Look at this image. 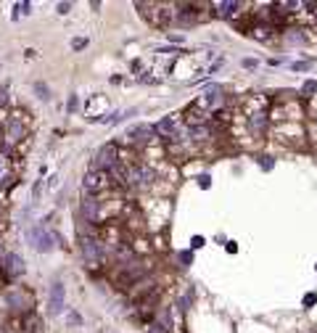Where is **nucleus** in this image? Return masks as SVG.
<instances>
[{
    "label": "nucleus",
    "instance_id": "nucleus-9",
    "mask_svg": "<svg viewBox=\"0 0 317 333\" xmlns=\"http://www.w3.org/2000/svg\"><path fill=\"white\" fill-rule=\"evenodd\" d=\"M82 214H85V220H88V222H98V220H100V206H98V201H95V198H85V201H82Z\"/></svg>",
    "mask_w": 317,
    "mask_h": 333
},
{
    "label": "nucleus",
    "instance_id": "nucleus-15",
    "mask_svg": "<svg viewBox=\"0 0 317 333\" xmlns=\"http://www.w3.org/2000/svg\"><path fill=\"white\" fill-rule=\"evenodd\" d=\"M85 45H88V40H85V37H77V40H72V48H74V50H82Z\"/></svg>",
    "mask_w": 317,
    "mask_h": 333
},
{
    "label": "nucleus",
    "instance_id": "nucleus-14",
    "mask_svg": "<svg viewBox=\"0 0 317 333\" xmlns=\"http://www.w3.org/2000/svg\"><path fill=\"white\" fill-rule=\"evenodd\" d=\"M35 90L40 93V98H43V100H48V98H50V93H48V88H45L43 82H37V85H35Z\"/></svg>",
    "mask_w": 317,
    "mask_h": 333
},
{
    "label": "nucleus",
    "instance_id": "nucleus-1",
    "mask_svg": "<svg viewBox=\"0 0 317 333\" xmlns=\"http://www.w3.org/2000/svg\"><path fill=\"white\" fill-rule=\"evenodd\" d=\"M119 164V148L117 143H106L103 148L95 153V159H92V169H98V172H109Z\"/></svg>",
    "mask_w": 317,
    "mask_h": 333
},
{
    "label": "nucleus",
    "instance_id": "nucleus-2",
    "mask_svg": "<svg viewBox=\"0 0 317 333\" xmlns=\"http://www.w3.org/2000/svg\"><path fill=\"white\" fill-rule=\"evenodd\" d=\"M222 100H225V95H222V88L220 85H212V88H206L201 95L196 98V108H201V111H206V114H212L214 108H220L222 106Z\"/></svg>",
    "mask_w": 317,
    "mask_h": 333
},
{
    "label": "nucleus",
    "instance_id": "nucleus-12",
    "mask_svg": "<svg viewBox=\"0 0 317 333\" xmlns=\"http://www.w3.org/2000/svg\"><path fill=\"white\" fill-rule=\"evenodd\" d=\"M214 8H217L220 19H230L238 11V3H230V0H227V3H214Z\"/></svg>",
    "mask_w": 317,
    "mask_h": 333
},
{
    "label": "nucleus",
    "instance_id": "nucleus-18",
    "mask_svg": "<svg viewBox=\"0 0 317 333\" xmlns=\"http://www.w3.org/2000/svg\"><path fill=\"white\" fill-rule=\"evenodd\" d=\"M69 8H72V3H58V13H69Z\"/></svg>",
    "mask_w": 317,
    "mask_h": 333
},
{
    "label": "nucleus",
    "instance_id": "nucleus-3",
    "mask_svg": "<svg viewBox=\"0 0 317 333\" xmlns=\"http://www.w3.org/2000/svg\"><path fill=\"white\" fill-rule=\"evenodd\" d=\"M111 185L109 180V172H98V169H90L88 175H85V190L90 193V196H95V193H103L106 188Z\"/></svg>",
    "mask_w": 317,
    "mask_h": 333
},
{
    "label": "nucleus",
    "instance_id": "nucleus-5",
    "mask_svg": "<svg viewBox=\"0 0 317 333\" xmlns=\"http://www.w3.org/2000/svg\"><path fill=\"white\" fill-rule=\"evenodd\" d=\"M64 296H66L64 283H53L50 285V299H48V312L50 315H61V312H64Z\"/></svg>",
    "mask_w": 317,
    "mask_h": 333
},
{
    "label": "nucleus",
    "instance_id": "nucleus-13",
    "mask_svg": "<svg viewBox=\"0 0 317 333\" xmlns=\"http://www.w3.org/2000/svg\"><path fill=\"white\" fill-rule=\"evenodd\" d=\"M21 135H24V125H21L19 119H13L11 125H8V141L13 143V141H19Z\"/></svg>",
    "mask_w": 317,
    "mask_h": 333
},
{
    "label": "nucleus",
    "instance_id": "nucleus-11",
    "mask_svg": "<svg viewBox=\"0 0 317 333\" xmlns=\"http://www.w3.org/2000/svg\"><path fill=\"white\" fill-rule=\"evenodd\" d=\"M249 127H251V133L262 135V133H265V127H267V114L265 111H254L251 119H249Z\"/></svg>",
    "mask_w": 317,
    "mask_h": 333
},
{
    "label": "nucleus",
    "instance_id": "nucleus-17",
    "mask_svg": "<svg viewBox=\"0 0 317 333\" xmlns=\"http://www.w3.org/2000/svg\"><path fill=\"white\" fill-rule=\"evenodd\" d=\"M317 90V82H307L304 85V95H309V93H315Z\"/></svg>",
    "mask_w": 317,
    "mask_h": 333
},
{
    "label": "nucleus",
    "instance_id": "nucleus-19",
    "mask_svg": "<svg viewBox=\"0 0 317 333\" xmlns=\"http://www.w3.org/2000/svg\"><path fill=\"white\" fill-rule=\"evenodd\" d=\"M198 180H201V188H209V180H212V177H209V175H201Z\"/></svg>",
    "mask_w": 317,
    "mask_h": 333
},
{
    "label": "nucleus",
    "instance_id": "nucleus-4",
    "mask_svg": "<svg viewBox=\"0 0 317 333\" xmlns=\"http://www.w3.org/2000/svg\"><path fill=\"white\" fill-rule=\"evenodd\" d=\"M53 233H48V230H45L43 225H37V228H32L29 230V243H32V249L35 251H50L53 249Z\"/></svg>",
    "mask_w": 317,
    "mask_h": 333
},
{
    "label": "nucleus",
    "instance_id": "nucleus-7",
    "mask_svg": "<svg viewBox=\"0 0 317 333\" xmlns=\"http://www.w3.org/2000/svg\"><path fill=\"white\" fill-rule=\"evenodd\" d=\"M153 130L151 125H135V127H130V133H127V138H130V143H137V145H145V143H151V138H153Z\"/></svg>",
    "mask_w": 317,
    "mask_h": 333
},
{
    "label": "nucleus",
    "instance_id": "nucleus-22",
    "mask_svg": "<svg viewBox=\"0 0 317 333\" xmlns=\"http://www.w3.org/2000/svg\"><path fill=\"white\" fill-rule=\"evenodd\" d=\"M304 69H309V64H293V72H304Z\"/></svg>",
    "mask_w": 317,
    "mask_h": 333
},
{
    "label": "nucleus",
    "instance_id": "nucleus-23",
    "mask_svg": "<svg viewBox=\"0 0 317 333\" xmlns=\"http://www.w3.org/2000/svg\"><path fill=\"white\" fill-rule=\"evenodd\" d=\"M74 108H77V95L69 98V111H74Z\"/></svg>",
    "mask_w": 317,
    "mask_h": 333
},
{
    "label": "nucleus",
    "instance_id": "nucleus-8",
    "mask_svg": "<svg viewBox=\"0 0 317 333\" xmlns=\"http://www.w3.org/2000/svg\"><path fill=\"white\" fill-rule=\"evenodd\" d=\"M153 130H156V133H159L161 138L172 141V135L177 133V130H180V127H177V117H164V119H161L156 127H153Z\"/></svg>",
    "mask_w": 317,
    "mask_h": 333
},
{
    "label": "nucleus",
    "instance_id": "nucleus-6",
    "mask_svg": "<svg viewBox=\"0 0 317 333\" xmlns=\"http://www.w3.org/2000/svg\"><path fill=\"white\" fill-rule=\"evenodd\" d=\"M82 257L88 259V265L95 267L100 257H103V249H100L98 241H92V238H82Z\"/></svg>",
    "mask_w": 317,
    "mask_h": 333
},
{
    "label": "nucleus",
    "instance_id": "nucleus-10",
    "mask_svg": "<svg viewBox=\"0 0 317 333\" xmlns=\"http://www.w3.org/2000/svg\"><path fill=\"white\" fill-rule=\"evenodd\" d=\"M5 270H8V275H21L24 273V259L19 257V254H8V257H5Z\"/></svg>",
    "mask_w": 317,
    "mask_h": 333
},
{
    "label": "nucleus",
    "instance_id": "nucleus-21",
    "mask_svg": "<svg viewBox=\"0 0 317 333\" xmlns=\"http://www.w3.org/2000/svg\"><path fill=\"white\" fill-rule=\"evenodd\" d=\"M3 177H5V159L0 156V180H3Z\"/></svg>",
    "mask_w": 317,
    "mask_h": 333
},
{
    "label": "nucleus",
    "instance_id": "nucleus-20",
    "mask_svg": "<svg viewBox=\"0 0 317 333\" xmlns=\"http://www.w3.org/2000/svg\"><path fill=\"white\" fill-rule=\"evenodd\" d=\"M5 103H8V93L0 90V106H5Z\"/></svg>",
    "mask_w": 317,
    "mask_h": 333
},
{
    "label": "nucleus",
    "instance_id": "nucleus-16",
    "mask_svg": "<svg viewBox=\"0 0 317 333\" xmlns=\"http://www.w3.org/2000/svg\"><path fill=\"white\" fill-rule=\"evenodd\" d=\"M148 333H169V331H167V328H161L159 323H151V325H148Z\"/></svg>",
    "mask_w": 317,
    "mask_h": 333
}]
</instances>
